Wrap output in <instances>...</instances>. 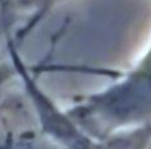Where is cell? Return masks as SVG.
<instances>
[{
	"label": "cell",
	"instance_id": "cell-2",
	"mask_svg": "<svg viewBox=\"0 0 151 149\" xmlns=\"http://www.w3.org/2000/svg\"><path fill=\"white\" fill-rule=\"evenodd\" d=\"M0 1H1V0H0Z\"/></svg>",
	"mask_w": 151,
	"mask_h": 149
},
{
	"label": "cell",
	"instance_id": "cell-1",
	"mask_svg": "<svg viewBox=\"0 0 151 149\" xmlns=\"http://www.w3.org/2000/svg\"><path fill=\"white\" fill-rule=\"evenodd\" d=\"M66 115L96 141L129 129L151 127V41L122 77L105 89L83 96Z\"/></svg>",
	"mask_w": 151,
	"mask_h": 149
}]
</instances>
